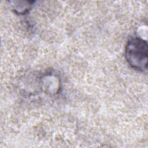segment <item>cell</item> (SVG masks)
<instances>
[{
    "label": "cell",
    "mask_w": 148,
    "mask_h": 148,
    "mask_svg": "<svg viewBox=\"0 0 148 148\" xmlns=\"http://www.w3.org/2000/svg\"><path fill=\"white\" fill-rule=\"evenodd\" d=\"M125 58L133 68L142 71L145 70L147 62L146 41L138 38L130 39L125 47Z\"/></svg>",
    "instance_id": "cell-1"
}]
</instances>
